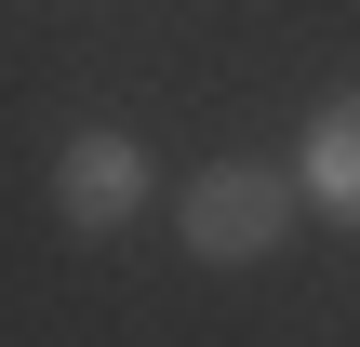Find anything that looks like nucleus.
<instances>
[{
	"label": "nucleus",
	"mask_w": 360,
	"mask_h": 347,
	"mask_svg": "<svg viewBox=\"0 0 360 347\" xmlns=\"http://www.w3.org/2000/svg\"><path fill=\"white\" fill-rule=\"evenodd\" d=\"M53 214H67L80 241H120V227L147 214V147H134V134H107V120H94V134H67V160H53Z\"/></svg>",
	"instance_id": "2"
},
{
	"label": "nucleus",
	"mask_w": 360,
	"mask_h": 347,
	"mask_svg": "<svg viewBox=\"0 0 360 347\" xmlns=\"http://www.w3.org/2000/svg\"><path fill=\"white\" fill-rule=\"evenodd\" d=\"M294 174H267V160H214L187 201H174V227H187V254H214V267H254V254H281V227H294Z\"/></svg>",
	"instance_id": "1"
},
{
	"label": "nucleus",
	"mask_w": 360,
	"mask_h": 347,
	"mask_svg": "<svg viewBox=\"0 0 360 347\" xmlns=\"http://www.w3.org/2000/svg\"><path fill=\"white\" fill-rule=\"evenodd\" d=\"M294 187H307L334 227H360V94H334V107L307 120V160H294Z\"/></svg>",
	"instance_id": "3"
}]
</instances>
